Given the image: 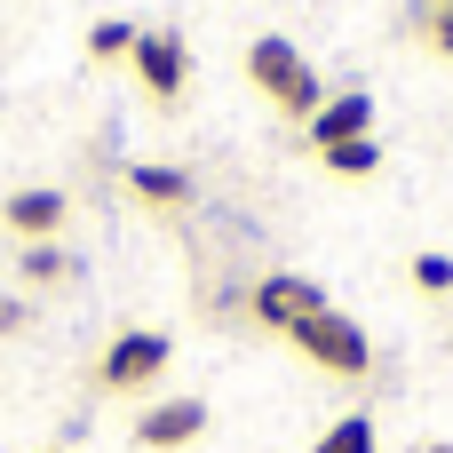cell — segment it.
<instances>
[{
    "label": "cell",
    "instance_id": "18",
    "mask_svg": "<svg viewBox=\"0 0 453 453\" xmlns=\"http://www.w3.org/2000/svg\"><path fill=\"white\" fill-rule=\"evenodd\" d=\"M430 8H438V0H430Z\"/></svg>",
    "mask_w": 453,
    "mask_h": 453
},
{
    "label": "cell",
    "instance_id": "2",
    "mask_svg": "<svg viewBox=\"0 0 453 453\" xmlns=\"http://www.w3.org/2000/svg\"><path fill=\"white\" fill-rule=\"evenodd\" d=\"M287 342H295V350H303L319 374H334V382H366V366H374V342H366V326H358V319H342L334 303H326L311 326H295Z\"/></svg>",
    "mask_w": 453,
    "mask_h": 453
},
{
    "label": "cell",
    "instance_id": "7",
    "mask_svg": "<svg viewBox=\"0 0 453 453\" xmlns=\"http://www.w3.org/2000/svg\"><path fill=\"white\" fill-rule=\"evenodd\" d=\"M64 215H72V199H64V191H48V183H32V191H8V199H0V231H16L24 247L64 239Z\"/></svg>",
    "mask_w": 453,
    "mask_h": 453
},
{
    "label": "cell",
    "instance_id": "8",
    "mask_svg": "<svg viewBox=\"0 0 453 453\" xmlns=\"http://www.w3.org/2000/svg\"><path fill=\"white\" fill-rule=\"evenodd\" d=\"M358 135H374V96L366 88H342L311 111V151H334V143H358Z\"/></svg>",
    "mask_w": 453,
    "mask_h": 453
},
{
    "label": "cell",
    "instance_id": "1",
    "mask_svg": "<svg viewBox=\"0 0 453 453\" xmlns=\"http://www.w3.org/2000/svg\"><path fill=\"white\" fill-rule=\"evenodd\" d=\"M247 80L287 111V119H311L319 104H326V88H319V72H311V56L295 48V40H279V32H263L255 48H247Z\"/></svg>",
    "mask_w": 453,
    "mask_h": 453
},
{
    "label": "cell",
    "instance_id": "5",
    "mask_svg": "<svg viewBox=\"0 0 453 453\" xmlns=\"http://www.w3.org/2000/svg\"><path fill=\"white\" fill-rule=\"evenodd\" d=\"M135 80H143V96L151 104H175L183 88H191V48H183V32H167V24H151V32H135Z\"/></svg>",
    "mask_w": 453,
    "mask_h": 453
},
{
    "label": "cell",
    "instance_id": "14",
    "mask_svg": "<svg viewBox=\"0 0 453 453\" xmlns=\"http://www.w3.org/2000/svg\"><path fill=\"white\" fill-rule=\"evenodd\" d=\"M414 287L422 295H453V255H414Z\"/></svg>",
    "mask_w": 453,
    "mask_h": 453
},
{
    "label": "cell",
    "instance_id": "16",
    "mask_svg": "<svg viewBox=\"0 0 453 453\" xmlns=\"http://www.w3.org/2000/svg\"><path fill=\"white\" fill-rule=\"evenodd\" d=\"M24 326V303H0V334H16Z\"/></svg>",
    "mask_w": 453,
    "mask_h": 453
},
{
    "label": "cell",
    "instance_id": "15",
    "mask_svg": "<svg viewBox=\"0 0 453 453\" xmlns=\"http://www.w3.org/2000/svg\"><path fill=\"white\" fill-rule=\"evenodd\" d=\"M422 40H430L438 56H453V0H438V8H430V24H422Z\"/></svg>",
    "mask_w": 453,
    "mask_h": 453
},
{
    "label": "cell",
    "instance_id": "4",
    "mask_svg": "<svg viewBox=\"0 0 453 453\" xmlns=\"http://www.w3.org/2000/svg\"><path fill=\"white\" fill-rule=\"evenodd\" d=\"M247 311H255V326L295 334V326H311V319L326 311V287H319V279H303V271H271V279H255Z\"/></svg>",
    "mask_w": 453,
    "mask_h": 453
},
{
    "label": "cell",
    "instance_id": "3",
    "mask_svg": "<svg viewBox=\"0 0 453 453\" xmlns=\"http://www.w3.org/2000/svg\"><path fill=\"white\" fill-rule=\"evenodd\" d=\"M167 358H175V342H167V334L127 326V334H111V342H104V358H96V390H111V398H143V390L167 374Z\"/></svg>",
    "mask_w": 453,
    "mask_h": 453
},
{
    "label": "cell",
    "instance_id": "12",
    "mask_svg": "<svg viewBox=\"0 0 453 453\" xmlns=\"http://www.w3.org/2000/svg\"><path fill=\"white\" fill-rule=\"evenodd\" d=\"M319 167H334V175H374V167H382V143H374V135L334 143V151H319Z\"/></svg>",
    "mask_w": 453,
    "mask_h": 453
},
{
    "label": "cell",
    "instance_id": "11",
    "mask_svg": "<svg viewBox=\"0 0 453 453\" xmlns=\"http://www.w3.org/2000/svg\"><path fill=\"white\" fill-rule=\"evenodd\" d=\"M16 271H24V287H64V279H72V263H64V239H40V247H24V255H16Z\"/></svg>",
    "mask_w": 453,
    "mask_h": 453
},
{
    "label": "cell",
    "instance_id": "17",
    "mask_svg": "<svg viewBox=\"0 0 453 453\" xmlns=\"http://www.w3.org/2000/svg\"><path fill=\"white\" fill-rule=\"evenodd\" d=\"M414 453H453V446H414Z\"/></svg>",
    "mask_w": 453,
    "mask_h": 453
},
{
    "label": "cell",
    "instance_id": "13",
    "mask_svg": "<svg viewBox=\"0 0 453 453\" xmlns=\"http://www.w3.org/2000/svg\"><path fill=\"white\" fill-rule=\"evenodd\" d=\"M88 56H96V64H119V56H135V24H119V16H104V24L88 32Z\"/></svg>",
    "mask_w": 453,
    "mask_h": 453
},
{
    "label": "cell",
    "instance_id": "9",
    "mask_svg": "<svg viewBox=\"0 0 453 453\" xmlns=\"http://www.w3.org/2000/svg\"><path fill=\"white\" fill-rule=\"evenodd\" d=\"M127 191L143 199V207H159V215H175V207H191V175L183 167H127Z\"/></svg>",
    "mask_w": 453,
    "mask_h": 453
},
{
    "label": "cell",
    "instance_id": "6",
    "mask_svg": "<svg viewBox=\"0 0 453 453\" xmlns=\"http://www.w3.org/2000/svg\"><path fill=\"white\" fill-rule=\"evenodd\" d=\"M207 438V398H151L135 414V446L143 453H183Z\"/></svg>",
    "mask_w": 453,
    "mask_h": 453
},
{
    "label": "cell",
    "instance_id": "10",
    "mask_svg": "<svg viewBox=\"0 0 453 453\" xmlns=\"http://www.w3.org/2000/svg\"><path fill=\"white\" fill-rule=\"evenodd\" d=\"M311 453H382V430H374V414H342V422L319 430Z\"/></svg>",
    "mask_w": 453,
    "mask_h": 453
}]
</instances>
